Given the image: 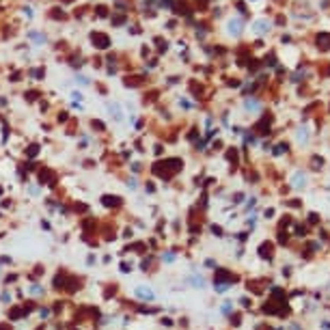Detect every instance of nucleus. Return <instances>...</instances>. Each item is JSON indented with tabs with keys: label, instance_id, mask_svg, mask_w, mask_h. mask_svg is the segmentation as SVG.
Instances as JSON below:
<instances>
[{
	"label": "nucleus",
	"instance_id": "1",
	"mask_svg": "<svg viewBox=\"0 0 330 330\" xmlns=\"http://www.w3.org/2000/svg\"><path fill=\"white\" fill-rule=\"evenodd\" d=\"M214 280H216V291H224V289L231 285V283L235 280V276H233L231 272H227V270H218Z\"/></svg>",
	"mask_w": 330,
	"mask_h": 330
},
{
	"label": "nucleus",
	"instance_id": "2",
	"mask_svg": "<svg viewBox=\"0 0 330 330\" xmlns=\"http://www.w3.org/2000/svg\"><path fill=\"white\" fill-rule=\"evenodd\" d=\"M102 203H104L106 207H121V205H123V199L116 196V194H104V196H102Z\"/></svg>",
	"mask_w": 330,
	"mask_h": 330
},
{
	"label": "nucleus",
	"instance_id": "3",
	"mask_svg": "<svg viewBox=\"0 0 330 330\" xmlns=\"http://www.w3.org/2000/svg\"><path fill=\"white\" fill-rule=\"evenodd\" d=\"M259 255H261L263 259H272V255H274V246H272L270 242H263L261 246H259Z\"/></svg>",
	"mask_w": 330,
	"mask_h": 330
},
{
	"label": "nucleus",
	"instance_id": "4",
	"mask_svg": "<svg viewBox=\"0 0 330 330\" xmlns=\"http://www.w3.org/2000/svg\"><path fill=\"white\" fill-rule=\"evenodd\" d=\"M134 291H136V296L145 298V300H153V298H155V296H153V291H151L149 287H145V285H138V287H136Z\"/></svg>",
	"mask_w": 330,
	"mask_h": 330
},
{
	"label": "nucleus",
	"instance_id": "5",
	"mask_svg": "<svg viewBox=\"0 0 330 330\" xmlns=\"http://www.w3.org/2000/svg\"><path fill=\"white\" fill-rule=\"evenodd\" d=\"M268 30H270V22H266V19H259V22H255V33L263 35V33H268Z\"/></svg>",
	"mask_w": 330,
	"mask_h": 330
},
{
	"label": "nucleus",
	"instance_id": "6",
	"mask_svg": "<svg viewBox=\"0 0 330 330\" xmlns=\"http://www.w3.org/2000/svg\"><path fill=\"white\" fill-rule=\"evenodd\" d=\"M229 30H231L233 35H240V19H233V22H229Z\"/></svg>",
	"mask_w": 330,
	"mask_h": 330
},
{
	"label": "nucleus",
	"instance_id": "7",
	"mask_svg": "<svg viewBox=\"0 0 330 330\" xmlns=\"http://www.w3.org/2000/svg\"><path fill=\"white\" fill-rule=\"evenodd\" d=\"M28 289H30V294H35V296H41V294H45V289H43L41 285H30Z\"/></svg>",
	"mask_w": 330,
	"mask_h": 330
},
{
	"label": "nucleus",
	"instance_id": "8",
	"mask_svg": "<svg viewBox=\"0 0 330 330\" xmlns=\"http://www.w3.org/2000/svg\"><path fill=\"white\" fill-rule=\"evenodd\" d=\"M110 112H112V116L116 121H121V108L119 106H110Z\"/></svg>",
	"mask_w": 330,
	"mask_h": 330
},
{
	"label": "nucleus",
	"instance_id": "9",
	"mask_svg": "<svg viewBox=\"0 0 330 330\" xmlns=\"http://www.w3.org/2000/svg\"><path fill=\"white\" fill-rule=\"evenodd\" d=\"M294 186H296V188H300V186H304V175H302V173H298V175L294 177Z\"/></svg>",
	"mask_w": 330,
	"mask_h": 330
},
{
	"label": "nucleus",
	"instance_id": "10",
	"mask_svg": "<svg viewBox=\"0 0 330 330\" xmlns=\"http://www.w3.org/2000/svg\"><path fill=\"white\" fill-rule=\"evenodd\" d=\"M190 283H192V285H196V287H199V289H201V287H203V285H205V280H203V278H201V276H192V278H190Z\"/></svg>",
	"mask_w": 330,
	"mask_h": 330
},
{
	"label": "nucleus",
	"instance_id": "11",
	"mask_svg": "<svg viewBox=\"0 0 330 330\" xmlns=\"http://www.w3.org/2000/svg\"><path fill=\"white\" fill-rule=\"evenodd\" d=\"M231 309H233V304H231V302H224V304H222V309H220V311H222L224 315H229V313H231Z\"/></svg>",
	"mask_w": 330,
	"mask_h": 330
},
{
	"label": "nucleus",
	"instance_id": "12",
	"mask_svg": "<svg viewBox=\"0 0 330 330\" xmlns=\"http://www.w3.org/2000/svg\"><path fill=\"white\" fill-rule=\"evenodd\" d=\"M121 272H125V274H127V272H132V263L123 261V263H121Z\"/></svg>",
	"mask_w": 330,
	"mask_h": 330
},
{
	"label": "nucleus",
	"instance_id": "13",
	"mask_svg": "<svg viewBox=\"0 0 330 330\" xmlns=\"http://www.w3.org/2000/svg\"><path fill=\"white\" fill-rule=\"evenodd\" d=\"M162 259L171 263V261H175V255H173V252H166V255H162Z\"/></svg>",
	"mask_w": 330,
	"mask_h": 330
},
{
	"label": "nucleus",
	"instance_id": "14",
	"mask_svg": "<svg viewBox=\"0 0 330 330\" xmlns=\"http://www.w3.org/2000/svg\"><path fill=\"white\" fill-rule=\"evenodd\" d=\"M39 315L41 317H50V309H39Z\"/></svg>",
	"mask_w": 330,
	"mask_h": 330
},
{
	"label": "nucleus",
	"instance_id": "15",
	"mask_svg": "<svg viewBox=\"0 0 330 330\" xmlns=\"http://www.w3.org/2000/svg\"><path fill=\"white\" fill-rule=\"evenodd\" d=\"M283 151H287V145H278V147H276V151H274V153H283Z\"/></svg>",
	"mask_w": 330,
	"mask_h": 330
},
{
	"label": "nucleus",
	"instance_id": "16",
	"mask_svg": "<svg viewBox=\"0 0 330 330\" xmlns=\"http://www.w3.org/2000/svg\"><path fill=\"white\" fill-rule=\"evenodd\" d=\"M278 242H287V233H278Z\"/></svg>",
	"mask_w": 330,
	"mask_h": 330
},
{
	"label": "nucleus",
	"instance_id": "17",
	"mask_svg": "<svg viewBox=\"0 0 330 330\" xmlns=\"http://www.w3.org/2000/svg\"><path fill=\"white\" fill-rule=\"evenodd\" d=\"M231 321H233L235 326H238V324H240V315H231Z\"/></svg>",
	"mask_w": 330,
	"mask_h": 330
},
{
	"label": "nucleus",
	"instance_id": "18",
	"mask_svg": "<svg viewBox=\"0 0 330 330\" xmlns=\"http://www.w3.org/2000/svg\"><path fill=\"white\" fill-rule=\"evenodd\" d=\"M211 231H214L216 235H220V233H222V229H220V227H216V224H214V227H211Z\"/></svg>",
	"mask_w": 330,
	"mask_h": 330
},
{
	"label": "nucleus",
	"instance_id": "19",
	"mask_svg": "<svg viewBox=\"0 0 330 330\" xmlns=\"http://www.w3.org/2000/svg\"><path fill=\"white\" fill-rule=\"evenodd\" d=\"M309 220H311V222H313V224H315V222H317V220H319V218H317V214H311V216H309Z\"/></svg>",
	"mask_w": 330,
	"mask_h": 330
},
{
	"label": "nucleus",
	"instance_id": "20",
	"mask_svg": "<svg viewBox=\"0 0 330 330\" xmlns=\"http://www.w3.org/2000/svg\"><path fill=\"white\" fill-rule=\"evenodd\" d=\"M162 324H164V326H171V324H173V319H168V317H164V319H162Z\"/></svg>",
	"mask_w": 330,
	"mask_h": 330
},
{
	"label": "nucleus",
	"instance_id": "21",
	"mask_svg": "<svg viewBox=\"0 0 330 330\" xmlns=\"http://www.w3.org/2000/svg\"><path fill=\"white\" fill-rule=\"evenodd\" d=\"M127 186H130L132 190H134V188H136V179H130V181H127Z\"/></svg>",
	"mask_w": 330,
	"mask_h": 330
},
{
	"label": "nucleus",
	"instance_id": "22",
	"mask_svg": "<svg viewBox=\"0 0 330 330\" xmlns=\"http://www.w3.org/2000/svg\"><path fill=\"white\" fill-rule=\"evenodd\" d=\"M0 330H11V328H9L7 324H2V326H0Z\"/></svg>",
	"mask_w": 330,
	"mask_h": 330
}]
</instances>
